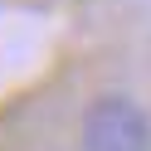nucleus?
Returning a JSON list of instances; mask_svg holds the SVG:
<instances>
[{"label":"nucleus","mask_w":151,"mask_h":151,"mask_svg":"<svg viewBox=\"0 0 151 151\" xmlns=\"http://www.w3.org/2000/svg\"><path fill=\"white\" fill-rule=\"evenodd\" d=\"M83 151H151V117L127 93H102L83 112Z\"/></svg>","instance_id":"obj_1"}]
</instances>
